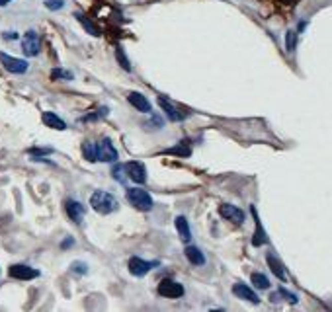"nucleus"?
Segmentation results:
<instances>
[{
	"label": "nucleus",
	"instance_id": "1",
	"mask_svg": "<svg viewBox=\"0 0 332 312\" xmlns=\"http://www.w3.org/2000/svg\"><path fill=\"white\" fill-rule=\"evenodd\" d=\"M90 205L92 209L100 215H112L114 211H117V199L110 191H104V189H96L92 195H90Z\"/></svg>",
	"mask_w": 332,
	"mask_h": 312
},
{
	"label": "nucleus",
	"instance_id": "2",
	"mask_svg": "<svg viewBox=\"0 0 332 312\" xmlns=\"http://www.w3.org/2000/svg\"><path fill=\"white\" fill-rule=\"evenodd\" d=\"M127 199H129V203H131L135 209H139V211H151V209H153V197H151L145 189L129 187Z\"/></svg>",
	"mask_w": 332,
	"mask_h": 312
},
{
	"label": "nucleus",
	"instance_id": "3",
	"mask_svg": "<svg viewBox=\"0 0 332 312\" xmlns=\"http://www.w3.org/2000/svg\"><path fill=\"white\" fill-rule=\"evenodd\" d=\"M123 172H125V176H127L131 182H135L139 186H143L147 182V168H145V164L137 162V160H131V162L123 164Z\"/></svg>",
	"mask_w": 332,
	"mask_h": 312
},
{
	"label": "nucleus",
	"instance_id": "4",
	"mask_svg": "<svg viewBox=\"0 0 332 312\" xmlns=\"http://www.w3.org/2000/svg\"><path fill=\"white\" fill-rule=\"evenodd\" d=\"M156 265H158V262H147V260H143L139 256H133L127 262L129 273L133 275V277H145Z\"/></svg>",
	"mask_w": 332,
	"mask_h": 312
},
{
	"label": "nucleus",
	"instance_id": "5",
	"mask_svg": "<svg viewBox=\"0 0 332 312\" xmlns=\"http://www.w3.org/2000/svg\"><path fill=\"white\" fill-rule=\"evenodd\" d=\"M22 51L26 57H38L39 51H41V41H39L38 31H34V29L26 31V36L22 38Z\"/></svg>",
	"mask_w": 332,
	"mask_h": 312
},
{
	"label": "nucleus",
	"instance_id": "6",
	"mask_svg": "<svg viewBox=\"0 0 332 312\" xmlns=\"http://www.w3.org/2000/svg\"><path fill=\"white\" fill-rule=\"evenodd\" d=\"M158 295L160 297H164V299H180V297H184V287L176 283V281H172V279H164V281H160L158 283Z\"/></svg>",
	"mask_w": 332,
	"mask_h": 312
},
{
	"label": "nucleus",
	"instance_id": "7",
	"mask_svg": "<svg viewBox=\"0 0 332 312\" xmlns=\"http://www.w3.org/2000/svg\"><path fill=\"white\" fill-rule=\"evenodd\" d=\"M0 62H2V66H4L8 73H12V75H24L27 71V66H29L27 61L10 57V55H6V53H0Z\"/></svg>",
	"mask_w": 332,
	"mask_h": 312
},
{
	"label": "nucleus",
	"instance_id": "8",
	"mask_svg": "<svg viewBox=\"0 0 332 312\" xmlns=\"http://www.w3.org/2000/svg\"><path fill=\"white\" fill-rule=\"evenodd\" d=\"M8 273H10V277H14V279H20V281H29V279H36V277H39L38 269L29 267V265H26V263H14V265H10Z\"/></svg>",
	"mask_w": 332,
	"mask_h": 312
},
{
	"label": "nucleus",
	"instance_id": "9",
	"mask_svg": "<svg viewBox=\"0 0 332 312\" xmlns=\"http://www.w3.org/2000/svg\"><path fill=\"white\" fill-rule=\"evenodd\" d=\"M64 211H67V215H69V219H71L73 223H77V225L78 223H82V219H84V215H86L84 205L77 199L64 201Z\"/></svg>",
	"mask_w": 332,
	"mask_h": 312
},
{
	"label": "nucleus",
	"instance_id": "10",
	"mask_svg": "<svg viewBox=\"0 0 332 312\" xmlns=\"http://www.w3.org/2000/svg\"><path fill=\"white\" fill-rule=\"evenodd\" d=\"M219 215H221L223 219L230 221V223H235V225H243L244 223V213L241 211L239 207L229 205V203H223V205L219 207Z\"/></svg>",
	"mask_w": 332,
	"mask_h": 312
},
{
	"label": "nucleus",
	"instance_id": "11",
	"mask_svg": "<svg viewBox=\"0 0 332 312\" xmlns=\"http://www.w3.org/2000/svg\"><path fill=\"white\" fill-rule=\"evenodd\" d=\"M98 160L100 162H115L117 160V150L114 149L110 138H104L98 145Z\"/></svg>",
	"mask_w": 332,
	"mask_h": 312
},
{
	"label": "nucleus",
	"instance_id": "12",
	"mask_svg": "<svg viewBox=\"0 0 332 312\" xmlns=\"http://www.w3.org/2000/svg\"><path fill=\"white\" fill-rule=\"evenodd\" d=\"M233 295L243 300H248V302H252V304H258V302H260V297H258L248 285H244V283H235V285H233Z\"/></svg>",
	"mask_w": 332,
	"mask_h": 312
},
{
	"label": "nucleus",
	"instance_id": "13",
	"mask_svg": "<svg viewBox=\"0 0 332 312\" xmlns=\"http://www.w3.org/2000/svg\"><path fill=\"white\" fill-rule=\"evenodd\" d=\"M129 103L135 108V110H139L141 113H151V110H153V106H151V101L147 100L143 94H139V92H131L127 96Z\"/></svg>",
	"mask_w": 332,
	"mask_h": 312
},
{
	"label": "nucleus",
	"instance_id": "14",
	"mask_svg": "<svg viewBox=\"0 0 332 312\" xmlns=\"http://www.w3.org/2000/svg\"><path fill=\"white\" fill-rule=\"evenodd\" d=\"M158 103H160V108L164 110V113L168 115L170 121H182V119H186V112H180L174 103L166 101L164 98H158Z\"/></svg>",
	"mask_w": 332,
	"mask_h": 312
},
{
	"label": "nucleus",
	"instance_id": "15",
	"mask_svg": "<svg viewBox=\"0 0 332 312\" xmlns=\"http://www.w3.org/2000/svg\"><path fill=\"white\" fill-rule=\"evenodd\" d=\"M266 262H268L270 269H272V273L276 275L278 279H281V281H285L287 279V275H285V269H283V263L274 256V254H268L266 256Z\"/></svg>",
	"mask_w": 332,
	"mask_h": 312
},
{
	"label": "nucleus",
	"instance_id": "16",
	"mask_svg": "<svg viewBox=\"0 0 332 312\" xmlns=\"http://www.w3.org/2000/svg\"><path fill=\"white\" fill-rule=\"evenodd\" d=\"M41 119H43V123L47 125V127H51V129H57V131H64V129H67V123H64V121L59 117V115H57V113L45 112Z\"/></svg>",
	"mask_w": 332,
	"mask_h": 312
},
{
	"label": "nucleus",
	"instance_id": "17",
	"mask_svg": "<svg viewBox=\"0 0 332 312\" xmlns=\"http://www.w3.org/2000/svg\"><path fill=\"white\" fill-rule=\"evenodd\" d=\"M184 256H186V260L192 263V265H204L205 263L204 252L200 248H195V246H188V248L184 250Z\"/></svg>",
	"mask_w": 332,
	"mask_h": 312
},
{
	"label": "nucleus",
	"instance_id": "18",
	"mask_svg": "<svg viewBox=\"0 0 332 312\" xmlns=\"http://www.w3.org/2000/svg\"><path fill=\"white\" fill-rule=\"evenodd\" d=\"M174 225H176V228H178L180 238H182L184 242H188V240L192 238V230H190V223H188V219H186L184 215H180V217H176V221H174Z\"/></svg>",
	"mask_w": 332,
	"mask_h": 312
},
{
	"label": "nucleus",
	"instance_id": "19",
	"mask_svg": "<svg viewBox=\"0 0 332 312\" xmlns=\"http://www.w3.org/2000/svg\"><path fill=\"white\" fill-rule=\"evenodd\" d=\"M252 215H254V221H256V232H254V238H252V244H254V246H262V244L268 242V238H266V232H264V228H262V223H260V219H258V213H256L254 207H252Z\"/></svg>",
	"mask_w": 332,
	"mask_h": 312
},
{
	"label": "nucleus",
	"instance_id": "20",
	"mask_svg": "<svg viewBox=\"0 0 332 312\" xmlns=\"http://www.w3.org/2000/svg\"><path fill=\"white\" fill-rule=\"evenodd\" d=\"M82 154H84L86 160L94 162V160H98V147L92 141H84L82 143Z\"/></svg>",
	"mask_w": 332,
	"mask_h": 312
},
{
	"label": "nucleus",
	"instance_id": "21",
	"mask_svg": "<svg viewBox=\"0 0 332 312\" xmlns=\"http://www.w3.org/2000/svg\"><path fill=\"white\" fill-rule=\"evenodd\" d=\"M75 18H77V20H78V22H80V24L84 25V29H86V31H88L90 36H96V38H98V36H100V29H98V27H96V25L92 24V22H88V20H86V16H84V14L75 12Z\"/></svg>",
	"mask_w": 332,
	"mask_h": 312
},
{
	"label": "nucleus",
	"instance_id": "22",
	"mask_svg": "<svg viewBox=\"0 0 332 312\" xmlns=\"http://www.w3.org/2000/svg\"><path fill=\"white\" fill-rule=\"evenodd\" d=\"M250 279L256 289H270V279L264 273H252Z\"/></svg>",
	"mask_w": 332,
	"mask_h": 312
},
{
	"label": "nucleus",
	"instance_id": "23",
	"mask_svg": "<svg viewBox=\"0 0 332 312\" xmlns=\"http://www.w3.org/2000/svg\"><path fill=\"white\" fill-rule=\"evenodd\" d=\"M295 47H297V33L295 31H287L285 33V49L289 53H293Z\"/></svg>",
	"mask_w": 332,
	"mask_h": 312
},
{
	"label": "nucleus",
	"instance_id": "24",
	"mask_svg": "<svg viewBox=\"0 0 332 312\" xmlns=\"http://www.w3.org/2000/svg\"><path fill=\"white\" fill-rule=\"evenodd\" d=\"M164 154H178V156H182V158H186V156H190L192 154V150L186 147V143L182 145V147H176V149H168L164 150Z\"/></svg>",
	"mask_w": 332,
	"mask_h": 312
},
{
	"label": "nucleus",
	"instance_id": "25",
	"mask_svg": "<svg viewBox=\"0 0 332 312\" xmlns=\"http://www.w3.org/2000/svg\"><path fill=\"white\" fill-rule=\"evenodd\" d=\"M51 78L53 80H73V73L63 71V68H55L51 71Z\"/></svg>",
	"mask_w": 332,
	"mask_h": 312
},
{
	"label": "nucleus",
	"instance_id": "26",
	"mask_svg": "<svg viewBox=\"0 0 332 312\" xmlns=\"http://www.w3.org/2000/svg\"><path fill=\"white\" fill-rule=\"evenodd\" d=\"M71 271H73L75 275H86L88 273V265H86L84 262H73Z\"/></svg>",
	"mask_w": 332,
	"mask_h": 312
},
{
	"label": "nucleus",
	"instance_id": "27",
	"mask_svg": "<svg viewBox=\"0 0 332 312\" xmlns=\"http://www.w3.org/2000/svg\"><path fill=\"white\" fill-rule=\"evenodd\" d=\"M112 174H114V178L117 180V182H121L123 184V180H125V172H123V164H117V166H114V170H112Z\"/></svg>",
	"mask_w": 332,
	"mask_h": 312
},
{
	"label": "nucleus",
	"instance_id": "28",
	"mask_svg": "<svg viewBox=\"0 0 332 312\" xmlns=\"http://www.w3.org/2000/svg\"><path fill=\"white\" fill-rule=\"evenodd\" d=\"M45 6H47L49 10L55 12V10H61V8H63L64 0H45Z\"/></svg>",
	"mask_w": 332,
	"mask_h": 312
},
{
	"label": "nucleus",
	"instance_id": "29",
	"mask_svg": "<svg viewBox=\"0 0 332 312\" xmlns=\"http://www.w3.org/2000/svg\"><path fill=\"white\" fill-rule=\"evenodd\" d=\"M115 55H117V61L121 62V66L125 68V71H131V64H129V61H127V57L121 53V49L117 47V51H115Z\"/></svg>",
	"mask_w": 332,
	"mask_h": 312
},
{
	"label": "nucleus",
	"instance_id": "30",
	"mask_svg": "<svg viewBox=\"0 0 332 312\" xmlns=\"http://www.w3.org/2000/svg\"><path fill=\"white\" fill-rule=\"evenodd\" d=\"M278 295H280V297H283L285 300H289L291 304H295V302L299 300V299H297V295H293V293H287L285 289H280V291H278Z\"/></svg>",
	"mask_w": 332,
	"mask_h": 312
},
{
	"label": "nucleus",
	"instance_id": "31",
	"mask_svg": "<svg viewBox=\"0 0 332 312\" xmlns=\"http://www.w3.org/2000/svg\"><path fill=\"white\" fill-rule=\"evenodd\" d=\"M49 152H51V149H34V150H29V154H31V156H41V154H49Z\"/></svg>",
	"mask_w": 332,
	"mask_h": 312
},
{
	"label": "nucleus",
	"instance_id": "32",
	"mask_svg": "<svg viewBox=\"0 0 332 312\" xmlns=\"http://www.w3.org/2000/svg\"><path fill=\"white\" fill-rule=\"evenodd\" d=\"M147 125H156V129H160V127H162V119L154 115L153 119H151V121H149V123H147Z\"/></svg>",
	"mask_w": 332,
	"mask_h": 312
},
{
	"label": "nucleus",
	"instance_id": "33",
	"mask_svg": "<svg viewBox=\"0 0 332 312\" xmlns=\"http://www.w3.org/2000/svg\"><path fill=\"white\" fill-rule=\"evenodd\" d=\"M4 39H18V33H16V31H6V33H4Z\"/></svg>",
	"mask_w": 332,
	"mask_h": 312
},
{
	"label": "nucleus",
	"instance_id": "34",
	"mask_svg": "<svg viewBox=\"0 0 332 312\" xmlns=\"http://www.w3.org/2000/svg\"><path fill=\"white\" fill-rule=\"evenodd\" d=\"M73 242H75L73 238H67L63 244H61V248H69V246H73Z\"/></svg>",
	"mask_w": 332,
	"mask_h": 312
},
{
	"label": "nucleus",
	"instance_id": "35",
	"mask_svg": "<svg viewBox=\"0 0 332 312\" xmlns=\"http://www.w3.org/2000/svg\"><path fill=\"white\" fill-rule=\"evenodd\" d=\"M12 0H0V6H8Z\"/></svg>",
	"mask_w": 332,
	"mask_h": 312
}]
</instances>
